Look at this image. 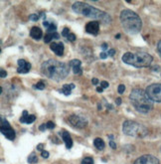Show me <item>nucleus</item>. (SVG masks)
Returning a JSON list of instances; mask_svg holds the SVG:
<instances>
[{
    "mask_svg": "<svg viewBox=\"0 0 161 164\" xmlns=\"http://www.w3.org/2000/svg\"><path fill=\"white\" fill-rule=\"evenodd\" d=\"M70 68H71L70 65L59 62L54 59L47 60L41 66L43 75H45V77L53 81H56V82L64 80L69 75Z\"/></svg>",
    "mask_w": 161,
    "mask_h": 164,
    "instance_id": "1",
    "label": "nucleus"
},
{
    "mask_svg": "<svg viewBox=\"0 0 161 164\" xmlns=\"http://www.w3.org/2000/svg\"><path fill=\"white\" fill-rule=\"evenodd\" d=\"M72 9L75 13L84 15L85 17L93 18L95 20H100L105 24H109L112 22V18L107 12L102 11V10L97 9L95 7L90 6V4L84 3V2H75L72 6Z\"/></svg>",
    "mask_w": 161,
    "mask_h": 164,
    "instance_id": "2",
    "label": "nucleus"
},
{
    "mask_svg": "<svg viewBox=\"0 0 161 164\" xmlns=\"http://www.w3.org/2000/svg\"><path fill=\"white\" fill-rule=\"evenodd\" d=\"M120 22L124 31L130 35L137 34L142 28V21L140 17L129 9H124L121 11Z\"/></svg>",
    "mask_w": 161,
    "mask_h": 164,
    "instance_id": "3",
    "label": "nucleus"
},
{
    "mask_svg": "<svg viewBox=\"0 0 161 164\" xmlns=\"http://www.w3.org/2000/svg\"><path fill=\"white\" fill-rule=\"evenodd\" d=\"M130 102L137 112L147 113L153 108V100H150L146 92L141 89L133 90L129 95Z\"/></svg>",
    "mask_w": 161,
    "mask_h": 164,
    "instance_id": "4",
    "label": "nucleus"
},
{
    "mask_svg": "<svg viewBox=\"0 0 161 164\" xmlns=\"http://www.w3.org/2000/svg\"><path fill=\"white\" fill-rule=\"evenodd\" d=\"M123 63L135 68H147L151 65L153 58L148 53L140 52V53H124L122 56Z\"/></svg>",
    "mask_w": 161,
    "mask_h": 164,
    "instance_id": "5",
    "label": "nucleus"
},
{
    "mask_svg": "<svg viewBox=\"0 0 161 164\" xmlns=\"http://www.w3.org/2000/svg\"><path fill=\"white\" fill-rule=\"evenodd\" d=\"M122 131L124 134L136 138H143L148 134V129L144 125L133 120H125L122 124Z\"/></svg>",
    "mask_w": 161,
    "mask_h": 164,
    "instance_id": "6",
    "label": "nucleus"
},
{
    "mask_svg": "<svg viewBox=\"0 0 161 164\" xmlns=\"http://www.w3.org/2000/svg\"><path fill=\"white\" fill-rule=\"evenodd\" d=\"M146 94L150 100L156 102H161V84H152L146 88Z\"/></svg>",
    "mask_w": 161,
    "mask_h": 164,
    "instance_id": "7",
    "label": "nucleus"
},
{
    "mask_svg": "<svg viewBox=\"0 0 161 164\" xmlns=\"http://www.w3.org/2000/svg\"><path fill=\"white\" fill-rule=\"evenodd\" d=\"M0 130H1V133L7 138V139H9V140L15 139L14 129L11 127L10 123L7 122L3 117H1V118H0Z\"/></svg>",
    "mask_w": 161,
    "mask_h": 164,
    "instance_id": "8",
    "label": "nucleus"
},
{
    "mask_svg": "<svg viewBox=\"0 0 161 164\" xmlns=\"http://www.w3.org/2000/svg\"><path fill=\"white\" fill-rule=\"evenodd\" d=\"M68 122L71 125L77 128H84L88 125V120L87 118L84 117H80L78 115H70L68 118Z\"/></svg>",
    "mask_w": 161,
    "mask_h": 164,
    "instance_id": "9",
    "label": "nucleus"
},
{
    "mask_svg": "<svg viewBox=\"0 0 161 164\" xmlns=\"http://www.w3.org/2000/svg\"><path fill=\"white\" fill-rule=\"evenodd\" d=\"M133 164H160V162L158 158H156L155 156L146 154L138 157Z\"/></svg>",
    "mask_w": 161,
    "mask_h": 164,
    "instance_id": "10",
    "label": "nucleus"
},
{
    "mask_svg": "<svg viewBox=\"0 0 161 164\" xmlns=\"http://www.w3.org/2000/svg\"><path fill=\"white\" fill-rule=\"evenodd\" d=\"M85 31L89 34L92 35H97L100 31V22L99 21H92L89 22L85 25Z\"/></svg>",
    "mask_w": 161,
    "mask_h": 164,
    "instance_id": "11",
    "label": "nucleus"
},
{
    "mask_svg": "<svg viewBox=\"0 0 161 164\" xmlns=\"http://www.w3.org/2000/svg\"><path fill=\"white\" fill-rule=\"evenodd\" d=\"M50 49H51L52 51L59 57H61L64 55L65 47H64V44H63L62 42H59V43L53 42V43H51V45H50Z\"/></svg>",
    "mask_w": 161,
    "mask_h": 164,
    "instance_id": "12",
    "label": "nucleus"
},
{
    "mask_svg": "<svg viewBox=\"0 0 161 164\" xmlns=\"http://www.w3.org/2000/svg\"><path fill=\"white\" fill-rule=\"evenodd\" d=\"M30 69H31V64L28 62H26L23 59L18 60V69H17V72L20 73V74H26L28 73Z\"/></svg>",
    "mask_w": 161,
    "mask_h": 164,
    "instance_id": "13",
    "label": "nucleus"
},
{
    "mask_svg": "<svg viewBox=\"0 0 161 164\" xmlns=\"http://www.w3.org/2000/svg\"><path fill=\"white\" fill-rule=\"evenodd\" d=\"M70 67L72 68L73 72H74L75 75H80L82 74V68H80V66H82V62L80 61V60H77V59H74L72 60L71 62L69 63Z\"/></svg>",
    "mask_w": 161,
    "mask_h": 164,
    "instance_id": "14",
    "label": "nucleus"
},
{
    "mask_svg": "<svg viewBox=\"0 0 161 164\" xmlns=\"http://www.w3.org/2000/svg\"><path fill=\"white\" fill-rule=\"evenodd\" d=\"M30 36H31L35 40H40L43 36L42 30L37 26H34L31 28V31H30Z\"/></svg>",
    "mask_w": 161,
    "mask_h": 164,
    "instance_id": "15",
    "label": "nucleus"
},
{
    "mask_svg": "<svg viewBox=\"0 0 161 164\" xmlns=\"http://www.w3.org/2000/svg\"><path fill=\"white\" fill-rule=\"evenodd\" d=\"M62 138H63V140H64L65 144H66V147L68 149H70L73 146V139H72L71 135H70V133L68 132V131H63Z\"/></svg>",
    "mask_w": 161,
    "mask_h": 164,
    "instance_id": "16",
    "label": "nucleus"
},
{
    "mask_svg": "<svg viewBox=\"0 0 161 164\" xmlns=\"http://www.w3.org/2000/svg\"><path fill=\"white\" fill-rule=\"evenodd\" d=\"M59 38H60V35L58 34L57 32H55V33H47V34L45 35V37H44V42L45 43H50V42H52L53 40L59 39Z\"/></svg>",
    "mask_w": 161,
    "mask_h": 164,
    "instance_id": "17",
    "label": "nucleus"
},
{
    "mask_svg": "<svg viewBox=\"0 0 161 164\" xmlns=\"http://www.w3.org/2000/svg\"><path fill=\"white\" fill-rule=\"evenodd\" d=\"M75 89V85L74 84H70V85H64L63 86V89L60 90L59 92L64 94L65 95H71L72 90Z\"/></svg>",
    "mask_w": 161,
    "mask_h": 164,
    "instance_id": "18",
    "label": "nucleus"
},
{
    "mask_svg": "<svg viewBox=\"0 0 161 164\" xmlns=\"http://www.w3.org/2000/svg\"><path fill=\"white\" fill-rule=\"evenodd\" d=\"M43 25L44 27L47 29L48 33H55L57 30V26L55 23H51V22H48V21H44L43 22Z\"/></svg>",
    "mask_w": 161,
    "mask_h": 164,
    "instance_id": "19",
    "label": "nucleus"
},
{
    "mask_svg": "<svg viewBox=\"0 0 161 164\" xmlns=\"http://www.w3.org/2000/svg\"><path fill=\"white\" fill-rule=\"evenodd\" d=\"M94 144H95V148H97V149H99V150L105 149V144L104 140H102V138H100V137L95 138Z\"/></svg>",
    "mask_w": 161,
    "mask_h": 164,
    "instance_id": "20",
    "label": "nucleus"
},
{
    "mask_svg": "<svg viewBox=\"0 0 161 164\" xmlns=\"http://www.w3.org/2000/svg\"><path fill=\"white\" fill-rule=\"evenodd\" d=\"M37 161H38V158H37V155L35 154V153H32V154L28 157V162L29 163L34 164V163H36Z\"/></svg>",
    "mask_w": 161,
    "mask_h": 164,
    "instance_id": "21",
    "label": "nucleus"
},
{
    "mask_svg": "<svg viewBox=\"0 0 161 164\" xmlns=\"http://www.w3.org/2000/svg\"><path fill=\"white\" fill-rule=\"evenodd\" d=\"M28 117H29L28 112H27V110H24V112H23V115L20 117V122L26 123V120H27V118H28Z\"/></svg>",
    "mask_w": 161,
    "mask_h": 164,
    "instance_id": "22",
    "label": "nucleus"
},
{
    "mask_svg": "<svg viewBox=\"0 0 161 164\" xmlns=\"http://www.w3.org/2000/svg\"><path fill=\"white\" fill-rule=\"evenodd\" d=\"M82 164H94V159L92 157H85L82 160Z\"/></svg>",
    "mask_w": 161,
    "mask_h": 164,
    "instance_id": "23",
    "label": "nucleus"
},
{
    "mask_svg": "<svg viewBox=\"0 0 161 164\" xmlns=\"http://www.w3.org/2000/svg\"><path fill=\"white\" fill-rule=\"evenodd\" d=\"M34 88H35V89H37V90H44L46 87H45L44 82H39L38 84H36L34 86Z\"/></svg>",
    "mask_w": 161,
    "mask_h": 164,
    "instance_id": "24",
    "label": "nucleus"
},
{
    "mask_svg": "<svg viewBox=\"0 0 161 164\" xmlns=\"http://www.w3.org/2000/svg\"><path fill=\"white\" fill-rule=\"evenodd\" d=\"M35 119H36V117H35L34 115H30L29 117H28V118H27L26 123H28V124H30V123L34 122H35Z\"/></svg>",
    "mask_w": 161,
    "mask_h": 164,
    "instance_id": "25",
    "label": "nucleus"
},
{
    "mask_svg": "<svg viewBox=\"0 0 161 164\" xmlns=\"http://www.w3.org/2000/svg\"><path fill=\"white\" fill-rule=\"evenodd\" d=\"M29 19L32 20V21H38V20H39V15H37V14H31L29 16Z\"/></svg>",
    "mask_w": 161,
    "mask_h": 164,
    "instance_id": "26",
    "label": "nucleus"
},
{
    "mask_svg": "<svg viewBox=\"0 0 161 164\" xmlns=\"http://www.w3.org/2000/svg\"><path fill=\"white\" fill-rule=\"evenodd\" d=\"M70 35V30L69 28H64V30H63V32H62V36H64V37H68Z\"/></svg>",
    "mask_w": 161,
    "mask_h": 164,
    "instance_id": "27",
    "label": "nucleus"
},
{
    "mask_svg": "<svg viewBox=\"0 0 161 164\" xmlns=\"http://www.w3.org/2000/svg\"><path fill=\"white\" fill-rule=\"evenodd\" d=\"M46 125H47L48 129H54V128H55V123L53 122H48L46 123Z\"/></svg>",
    "mask_w": 161,
    "mask_h": 164,
    "instance_id": "28",
    "label": "nucleus"
},
{
    "mask_svg": "<svg viewBox=\"0 0 161 164\" xmlns=\"http://www.w3.org/2000/svg\"><path fill=\"white\" fill-rule=\"evenodd\" d=\"M67 38H68V40H69V41L74 42L75 40H76V35L73 34V33H70V35H69V36H68Z\"/></svg>",
    "mask_w": 161,
    "mask_h": 164,
    "instance_id": "29",
    "label": "nucleus"
},
{
    "mask_svg": "<svg viewBox=\"0 0 161 164\" xmlns=\"http://www.w3.org/2000/svg\"><path fill=\"white\" fill-rule=\"evenodd\" d=\"M117 90H119V94H123L124 90H125V86L124 85H119Z\"/></svg>",
    "mask_w": 161,
    "mask_h": 164,
    "instance_id": "30",
    "label": "nucleus"
},
{
    "mask_svg": "<svg viewBox=\"0 0 161 164\" xmlns=\"http://www.w3.org/2000/svg\"><path fill=\"white\" fill-rule=\"evenodd\" d=\"M41 155H42L43 158H48V157H49V152L46 151V150H43L41 152Z\"/></svg>",
    "mask_w": 161,
    "mask_h": 164,
    "instance_id": "31",
    "label": "nucleus"
},
{
    "mask_svg": "<svg viewBox=\"0 0 161 164\" xmlns=\"http://www.w3.org/2000/svg\"><path fill=\"white\" fill-rule=\"evenodd\" d=\"M100 86H102V89H107V88H109V83L107 82H105V81H104V82H102L100 83Z\"/></svg>",
    "mask_w": 161,
    "mask_h": 164,
    "instance_id": "32",
    "label": "nucleus"
},
{
    "mask_svg": "<svg viewBox=\"0 0 161 164\" xmlns=\"http://www.w3.org/2000/svg\"><path fill=\"white\" fill-rule=\"evenodd\" d=\"M7 76V73H6V71H4L3 69H1L0 70V77L1 78H5Z\"/></svg>",
    "mask_w": 161,
    "mask_h": 164,
    "instance_id": "33",
    "label": "nucleus"
},
{
    "mask_svg": "<svg viewBox=\"0 0 161 164\" xmlns=\"http://www.w3.org/2000/svg\"><path fill=\"white\" fill-rule=\"evenodd\" d=\"M100 59H107V53H105V52H102V53H100Z\"/></svg>",
    "mask_w": 161,
    "mask_h": 164,
    "instance_id": "34",
    "label": "nucleus"
},
{
    "mask_svg": "<svg viewBox=\"0 0 161 164\" xmlns=\"http://www.w3.org/2000/svg\"><path fill=\"white\" fill-rule=\"evenodd\" d=\"M109 145H110V147L114 148V149H115V148H117V144L114 143V140H110V141H109Z\"/></svg>",
    "mask_w": 161,
    "mask_h": 164,
    "instance_id": "35",
    "label": "nucleus"
},
{
    "mask_svg": "<svg viewBox=\"0 0 161 164\" xmlns=\"http://www.w3.org/2000/svg\"><path fill=\"white\" fill-rule=\"evenodd\" d=\"M157 50H158V53L160 54V57H161V40L158 42V44H157Z\"/></svg>",
    "mask_w": 161,
    "mask_h": 164,
    "instance_id": "36",
    "label": "nucleus"
},
{
    "mask_svg": "<svg viewBox=\"0 0 161 164\" xmlns=\"http://www.w3.org/2000/svg\"><path fill=\"white\" fill-rule=\"evenodd\" d=\"M115 54V51L114 49H112V50H109V52H107V55H109V56H114V55Z\"/></svg>",
    "mask_w": 161,
    "mask_h": 164,
    "instance_id": "37",
    "label": "nucleus"
},
{
    "mask_svg": "<svg viewBox=\"0 0 161 164\" xmlns=\"http://www.w3.org/2000/svg\"><path fill=\"white\" fill-rule=\"evenodd\" d=\"M47 128V125L46 124H41L40 125V127H39V129L41 130V131H44L45 129Z\"/></svg>",
    "mask_w": 161,
    "mask_h": 164,
    "instance_id": "38",
    "label": "nucleus"
},
{
    "mask_svg": "<svg viewBox=\"0 0 161 164\" xmlns=\"http://www.w3.org/2000/svg\"><path fill=\"white\" fill-rule=\"evenodd\" d=\"M92 83H93V85H97V84H99V80H97V78H94V79H93L92 80Z\"/></svg>",
    "mask_w": 161,
    "mask_h": 164,
    "instance_id": "39",
    "label": "nucleus"
},
{
    "mask_svg": "<svg viewBox=\"0 0 161 164\" xmlns=\"http://www.w3.org/2000/svg\"><path fill=\"white\" fill-rule=\"evenodd\" d=\"M43 147H44V144H39L38 146H37V149L43 151V150H44V149H43Z\"/></svg>",
    "mask_w": 161,
    "mask_h": 164,
    "instance_id": "40",
    "label": "nucleus"
},
{
    "mask_svg": "<svg viewBox=\"0 0 161 164\" xmlns=\"http://www.w3.org/2000/svg\"><path fill=\"white\" fill-rule=\"evenodd\" d=\"M120 103H121V98H117V105H120Z\"/></svg>",
    "mask_w": 161,
    "mask_h": 164,
    "instance_id": "41",
    "label": "nucleus"
},
{
    "mask_svg": "<svg viewBox=\"0 0 161 164\" xmlns=\"http://www.w3.org/2000/svg\"><path fill=\"white\" fill-rule=\"evenodd\" d=\"M102 50H107V43H104V44L102 45Z\"/></svg>",
    "mask_w": 161,
    "mask_h": 164,
    "instance_id": "42",
    "label": "nucleus"
},
{
    "mask_svg": "<svg viewBox=\"0 0 161 164\" xmlns=\"http://www.w3.org/2000/svg\"><path fill=\"white\" fill-rule=\"evenodd\" d=\"M102 90H104V89H102V88H100V87H97V92L102 93Z\"/></svg>",
    "mask_w": 161,
    "mask_h": 164,
    "instance_id": "43",
    "label": "nucleus"
},
{
    "mask_svg": "<svg viewBox=\"0 0 161 164\" xmlns=\"http://www.w3.org/2000/svg\"><path fill=\"white\" fill-rule=\"evenodd\" d=\"M115 38H117V39H119V38H120V35H119V34H117V36H115Z\"/></svg>",
    "mask_w": 161,
    "mask_h": 164,
    "instance_id": "44",
    "label": "nucleus"
}]
</instances>
